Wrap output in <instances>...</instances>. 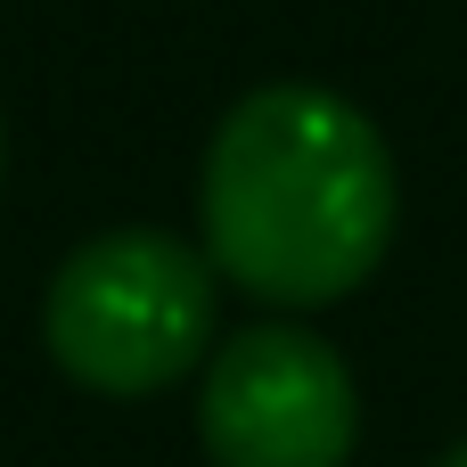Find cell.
Listing matches in <instances>:
<instances>
[{"label": "cell", "instance_id": "1", "mask_svg": "<svg viewBox=\"0 0 467 467\" xmlns=\"http://www.w3.org/2000/svg\"><path fill=\"white\" fill-rule=\"evenodd\" d=\"M394 213V148L345 90L263 82L205 140V263L279 312L345 304L386 263Z\"/></svg>", "mask_w": 467, "mask_h": 467}, {"label": "cell", "instance_id": "2", "mask_svg": "<svg viewBox=\"0 0 467 467\" xmlns=\"http://www.w3.org/2000/svg\"><path fill=\"white\" fill-rule=\"evenodd\" d=\"M213 263L172 230H99L41 296L49 361L107 402L181 386L213 345Z\"/></svg>", "mask_w": 467, "mask_h": 467}, {"label": "cell", "instance_id": "3", "mask_svg": "<svg viewBox=\"0 0 467 467\" xmlns=\"http://www.w3.org/2000/svg\"><path fill=\"white\" fill-rule=\"evenodd\" d=\"M197 435L213 467H345L361 443V394L328 337L263 320L205 361Z\"/></svg>", "mask_w": 467, "mask_h": 467}, {"label": "cell", "instance_id": "4", "mask_svg": "<svg viewBox=\"0 0 467 467\" xmlns=\"http://www.w3.org/2000/svg\"><path fill=\"white\" fill-rule=\"evenodd\" d=\"M435 467H467V443H451V451H443V460H435Z\"/></svg>", "mask_w": 467, "mask_h": 467}, {"label": "cell", "instance_id": "5", "mask_svg": "<svg viewBox=\"0 0 467 467\" xmlns=\"http://www.w3.org/2000/svg\"><path fill=\"white\" fill-rule=\"evenodd\" d=\"M0 156H8V148H0Z\"/></svg>", "mask_w": 467, "mask_h": 467}]
</instances>
